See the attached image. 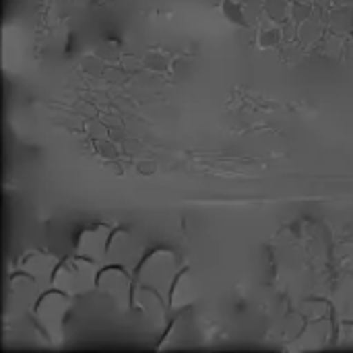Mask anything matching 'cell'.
<instances>
[{"label":"cell","instance_id":"cell-1","mask_svg":"<svg viewBox=\"0 0 353 353\" xmlns=\"http://www.w3.org/2000/svg\"><path fill=\"white\" fill-rule=\"evenodd\" d=\"M89 271H91V265L85 259L83 261L68 263L62 269H58V273H56V285L60 290H64V292H83L93 281V277L87 279V273Z\"/></svg>","mask_w":353,"mask_h":353}]
</instances>
